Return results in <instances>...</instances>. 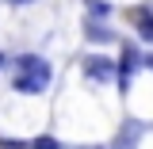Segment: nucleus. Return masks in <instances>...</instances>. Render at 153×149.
<instances>
[{
	"label": "nucleus",
	"mask_w": 153,
	"mask_h": 149,
	"mask_svg": "<svg viewBox=\"0 0 153 149\" xmlns=\"http://www.w3.org/2000/svg\"><path fill=\"white\" fill-rule=\"evenodd\" d=\"M16 80H12V88L16 92H46V84H50V65L35 54H23L16 61Z\"/></svg>",
	"instance_id": "obj_1"
},
{
	"label": "nucleus",
	"mask_w": 153,
	"mask_h": 149,
	"mask_svg": "<svg viewBox=\"0 0 153 149\" xmlns=\"http://www.w3.org/2000/svg\"><path fill=\"white\" fill-rule=\"evenodd\" d=\"M84 76L96 80V84H107V80L119 76V65H115L111 57H103V54H88L84 57Z\"/></svg>",
	"instance_id": "obj_2"
},
{
	"label": "nucleus",
	"mask_w": 153,
	"mask_h": 149,
	"mask_svg": "<svg viewBox=\"0 0 153 149\" xmlns=\"http://www.w3.org/2000/svg\"><path fill=\"white\" fill-rule=\"evenodd\" d=\"M134 65H138V50H134V46H126V54H123V61H119V88H126V84H130Z\"/></svg>",
	"instance_id": "obj_3"
},
{
	"label": "nucleus",
	"mask_w": 153,
	"mask_h": 149,
	"mask_svg": "<svg viewBox=\"0 0 153 149\" xmlns=\"http://www.w3.org/2000/svg\"><path fill=\"white\" fill-rule=\"evenodd\" d=\"M84 35H88V38H100V42H111V31H107V27H96L92 19L84 23Z\"/></svg>",
	"instance_id": "obj_4"
},
{
	"label": "nucleus",
	"mask_w": 153,
	"mask_h": 149,
	"mask_svg": "<svg viewBox=\"0 0 153 149\" xmlns=\"http://www.w3.org/2000/svg\"><path fill=\"white\" fill-rule=\"evenodd\" d=\"M138 31L153 42V16H149V12H138Z\"/></svg>",
	"instance_id": "obj_5"
},
{
	"label": "nucleus",
	"mask_w": 153,
	"mask_h": 149,
	"mask_svg": "<svg viewBox=\"0 0 153 149\" xmlns=\"http://www.w3.org/2000/svg\"><path fill=\"white\" fill-rule=\"evenodd\" d=\"M23 149H57V142L54 138H35V142H27Z\"/></svg>",
	"instance_id": "obj_6"
},
{
	"label": "nucleus",
	"mask_w": 153,
	"mask_h": 149,
	"mask_svg": "<svg viewBox=\"0 0 153 149\" xmlns=\"http://www.w3.org/2000/svg\"><path fill=\"white\" fill-rule=\"evenodd\" d=\"M88 12H92V16H107V12H111V8H107V4H103V0H88Z\"/></svg>",
	"instance_id": "obj_7"
},
{
	"label": "nucleus",
	"mask_w": 153,
	"mask_h": 149,
	"mask_svg": "<svg viewBox=\"0 0 153 149\" xmlns=\"http://www.w3.org/2000/svg\"><path fill=\"white\" fill-rule=\"evenodd\" d=\"M4 69H8V57H4V54H0V73H4Z\"/></svg>",
	"instance_id": "obj_8"
},
{
	"label": "nucleus",
	"mask_w": 153,
	"mask_h": 149,
	"mask_svg": "<svg viewBox=\"0 0 153 149\" xmlns=\"http://www.w3.org/2000/svg\"><path fill=\"white\" fill-rule=\"evenodd\" d=\"M8 4H31V0H8Z\"/></svg>",
	"instance_id": "obj_9"
},
{
	"label": "nucleus",
	"mask_w": 153,
	"mask_h": 149,
	"mask_svg": "<svg viewBox=\"0 0 153 149\" xmlns=\"http://www.w3.org/2000/svg\"><path fill=\"white\" fill-rule=\"evenodd\" d=\"M149 65H153V57H149Z\"/></svg>",
	"instance_id": "obj_10"
}]
</instances>
